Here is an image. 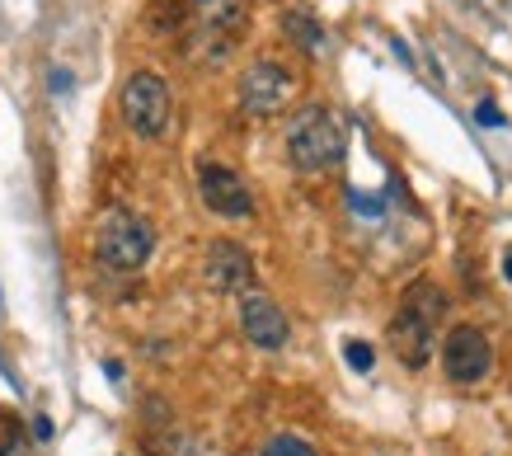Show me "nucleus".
Here are the masks:
<instances>
[{
    "mask_svg": "<svg viewBox=\"0 0 512 456\" xmlns=\"http://www.w3.org/2000/svg\"><path fill=\"white\" fill-rule=\"evenodd\" d=\"M0 456H29V433L10 409H0Z\"/></svg>",
    "mask_w": 512,
    "mask_h": 456,
    "instance_id": "12",
    "label": "nucleus"
},
{
    "mask_svg": "<svg viewBox=\"0 0 512 456\" xmlns=\"http://www.w3.org/2000/svg\"><path fill=\"white\" fill-rule=\"evenodd\" d=\"M503 278H508V283H512V250L503 254Z\"/></svg>",
    "mask_w": 512,
    "mask_h": 456,
    "instance_id": "19",
    "label": "nucleus"
},
{
    "mask_svg": "<svg viewBox=\"0 0 512 456\" xmlns=\"http://www.w3.org/2000/svg\"><path fill=\"white\" fill-rule=\"evenodd\" d=\"M52 90H71V76H66V71H52Z\"/></svg>",
    "mask_w": 512,
    "mask_h": 456,
    "instance_id": "18",
    "label": "nucleus"
},
{
    "mask_svg": "<svg viewBox=\"0 0 512 456\" xmlns=\"http://www.w3.org/2000/svg\"><path fill=\"white\" fill-rule=\"evenodd\" d=\"M198 43H212L217 57L231 48V38L249 24V0H193Z\"/></svg>",
    "mask_w": 512,
    "mask_h": 456,
    "instance_id": "9",
    "label": "nucleus"
},
{
    "mask_svg": "<svg viewBox=\"0 0 512 456\" xmlns=\"http://www.w3.org/2000/svg\"><path fill=\"white\" fill-rule=\"evenodd\" d=\"M156 250V231H151V221H141L137 212H127V207H113L104 212L99 221V231H94V259L113 273H137L146 259Z\"/></svg>",
    "mask_w": 512,
    "mask_h": 456,
    "instance_id": "3",
    "label": "nucleus"
},
{
    "mask_svg": "<svg viewBox=\"0 0 512 456\" xmlns=\"http://www.w3.org/2000/svg\"><path fill=\"white\" fill-rule=\"evenodd\" d=\"M287 99H292V71H287V66L254 62L245 76H240V104H245V113H254V118H273Z\"/></svg>",
    "mask_w": 512,
    "mask_h": 456,
    "instance_id": "7",
    "label": "nucleus"
},
{
    "mask_svg": "<svg viewBox=\"0 0 512 456\" xmlns=\"http://www.w3.org/2000/svg\"><path fill=\"white\" fill-rule=\"evenodd\" d=\"M442 367H447V377L461 381V386H475V381L489 377L494 348H489L484 330H475V325H456V330L447 334V344H442Z\"/></svg>",
    "mask_w": 512,
    "mask_h": 456,
    "instance_id": "5",
    "label": "nucleus"
},
{
    "mask_svg": "<svg viewBox=\"0 0 512 456\" xmlns=\"http://www.w3.org/2000/svg\"><path fill=\"white\" fill-rule=\"evenodd\" d=\"M348 207H353V212H362V217H381V212H386V203H381V198H376V193H348Z\"/></svg>",
    "mask_w": 512,
    "mask_h": 456,
    "instance_id": "15",
    "label": "nucleus"
},
{
    "mask_svg": "<svg viewBox=\"0 0 512 456\" xmlns=\"http://www.w3.org/2000/svg\"><path fill=\"white\" fill-rule=\"evenodd\" d=\"M475 118H480V127H503V113H498L494 99H480V109H475Z\"/></svg>",
    "mask_w": 512,
    "mask_h": 456,
    "instance_id": "16",
    "label": "nucleus"
},
{
    "mask_svg": "<svg viewBox=\"0 0 512 456\" xmlns=\"http://www.w3.org/2000/svg\"><path fill=\"white\" fill-rule=\"evenodd\" d=\"M343 358H348V367H353V372H372L376 353H372V344H362V339H348V344H343Z\"/></svg>",
    "mask_w": 512,
    "mask_h": 456,
    "instance_id": "14",
    "label": "nucleus"
},
{
    "mask_svg": "<svg viewBox=\"0 0 512 456\" xmlns=\"http://www.w3.org/2000/svg\"><path fill=\"white\" fill-rule=\"evenodd\" d=\"M264 456H320L306 438H296V433H278V438L264 442Z\"/></svg>",
    "mask_w": 512,
    "mask_h": 456,
    "instance_id": "13",
    "label": "nucleus"
},
{
    "mask_svg": "<svg viewBox=\"0 0 512 456\" xmlns=\"http://www.w3.org/2000/svg\"><path fill=\"white\" fill-rule=\"evenodd\" d=\"M207 283L217 287V292H245L254 283V259H249L245 245H235V240H217L212 250H207Z\"/></svg>",
    "mask_w": 512,
    "mask_h": 456,
    "instance_id": "10",
    "label": "nucleus"
},
{
    "mask_svg": "<svg viewBox=\"0 0 512 456\" xmlns=\"http://www.w3.org/2000/svg\"><path fill=\"white\" fill-rule=\"evenodd\" d=\"M348 151V127L334 109L325 104H306V109L292 113L287 123V156L301 174H320V170H334Z\"/></svg>",
    "mask_w": 512,
    "mask_h": 456,
    "instance_id": "2",
    "label": "nucleus"
},
{
    "mask_svg": "<svg viewBox=\"0 0 512 456\" xmlns=\"http://www.w3.org/2000/svg\"><path fill=\"white\" fill-rule=\"evenodd\" d=\"M240 330H245V339L254 348L278 353V348L287 344L292 325H287V315H282V306L273 297H264V292H249V297H240Z\"/></svg>",
    "mask_w": 512,
    "mask_h": 456,
    "instance_id": "8",
    "label": "nucleus"
},
{
    "mask_svg": "<svg viewBox=\"0 0 512 456\" xmlns=\"http://www.w3.org/2000/svg\"><path fill=\"white\" fill-rule=\"evenodd\" d=\"M447 315V292L437 283H409L400 297V311L390 320V348L404 367H423L433 358V334Z\"/></svg>",
    "mask_w": 512,
    "mask_h": 456,
    "instance_id": "1",
    "label": "nucleus"
},
{
    "mask_svg": "<svg viewBox=\"0 0 512 456\" xmlns=\"http://www.w3.org/2000/svg\"><path fill=\"white\" fill-rule=\"evenodd\" d=\"M198 193H202V203H207V212H217V217L240 221V217L254 212V193H249V184L235 170L217 165V160H202L198 165Z\"/></svg>",
    "mask_w": 512,
    "mask_h": 456,
    "instance_id": "6",
    "label": "nucleus"
},
{
    "mask_svg": "<svg viewBox=\"0 0 512 456\" xmlns=\"http://www.w3.org/2000/svg\"><path fill=\"white\" fill-rule=\"evenodd\" d=\"M123 118L137 137H165L170 132V118H174V99H170V85L156 76V71H137L127 76L123 85Z\"/></svg>",
    "mask_w": 512,
    "mask_h": 456,
    "instance_id": "4",
    "label": "nucleus"
},
{
    "mask_svg": "<svg viewBox=\"0 0 512 456\" xmlns=\"http://www.w3.org/2000/svg\"><path fill=\"white\" fill-rule=\"evenodd\" d=\"M282 29L296 38V48L301 52H325V29L315 24L311 15H301V10H292V15L282 19Z\"/></svg>",
    "mask_w": 512,
    "mask_h": 456,
    "instance_id": "11",
    "label": "nucleus"
},
{
    "mask_svg": "<svg viewBox=\"0 0 512 456\" xmlns=\"http://www.w3.org/2000/svg\"><path fill=\"white\" fill-rule=\"evenodd\" d=\"M33 438H38V442L52 438V419H47V414H38V419H33Z\"/></svg>",
    "mask_w": 512,
    "mask_h": 456,
    "instance_id": "17",
    "label": "nucleus"
}]
</instances>
